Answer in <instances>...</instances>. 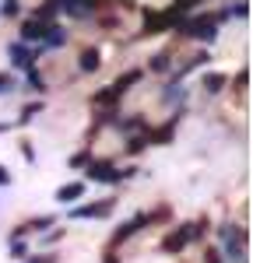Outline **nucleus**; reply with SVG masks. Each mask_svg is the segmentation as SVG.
Listing matches in <instances>:
<instances>
[{
	"label": "nucleus",
	"instance_id": "f257e3e1",
	"mask_svg": "<svg viewBox=\"0 0 253 263\" xmlns=\"http://www.w3.org/2000/svg\"><path fill=\"white\" fill-rule=\"evenodd\" d=\"M88 176H92V179H99V182H116V179H120V172H116L113 165H105V162L92 165V168H88Z\"/></svg>",
	"mask_w": 253,
	"mask_h": 263
},
{
	"label": "nucleus",
	"instance_id": "f03ea898",
	"mask_svg": "<svg viewBox=\"0 0 253 263\" xmlns=\"http://www.w3.org/2000/svg\"><path fill=\"white\" fill-rule=\"evenodd\" d=\"M190 239H193V228H183V232H172V235L166 239V249H169V253H172V249H183V246H187Z\"/></svg>",
	"mask_w": 253,
	"mask_h": 263
},
{
	"label": "nucleus",
	"instance_id": "7ed1b4c3",
	"mask_svg": "<svg viewBox=\"0 0 253 263\" xmlns=\"http://www.w3.org/2000/svg\"><path fill=\"white\" fill-rule=\"evenodd\" d=\"M109 214V203H92V207H78L74 218H105Z\"/></svg>",
	"mask_w": 253,
	"mask_h": 263
},
{
	"label": "nucleus",
	"instance_id": "20e7f679",
	"mask_svg": "<svg viewBox=\"0 0 253 263\" xmlns=\"http://www.w3.org/2000/svg\"><path fill=\"white\" fill-rule=\"evenodd\" d=\"M190 35H197V39H214V25H211V21H193V25H190Z\"/></svg>",
	"mask_w": 253,
	"mask_h": 263
},
{
	"label": "nucleus",
	"instance_id": "39448f33",
	"mask_svg": "<svg viewBox=\"0 0 253 263\" xmlns=\"http://www.w3.org/2000/svg\"><path fill=\"white\" fill-rule=\"evenodd\" d=\"M21 35H25V39H46V25H42V21H28V25L21 28Z\"/></svg>",
	"mask_w": 253,
	"mask_h": 263
},
{
	"label": "nucleus",
	"instance_id": "423d86ee",
	"mask_svg": "<svg viewBox=\"0 0 253 263\" xmlns=\"http://www.w3.org/2000/svg\"><path fill=\"white\" fill-rule=\"evenodd\" d=\"M81 193H84L81 182H70V186H63L60 193H57V200H74V197H81Z\"/></svg>",
	"mask_w": 253,
	"mask_h": 263
},
{
	"label": "nucleus",
	"instance_id": "0eeeda50",
	"mask_svg": "<svg viewBox=\"0 0 253 263\" xmlns=\"http://www.w3.org/2000/svg\"><path fill=\"white\" fill-rule=\"evenodd\" d=\"M141 224H144V214H141V218H134V221H127L123 228H120V232H116V242H120V239H127V235H134V232H137V228H141Z\"/></svg>",
	"mask_w": 253,
	"mask_h": 263
},
{
	"label": "nucleus",
	"instance_id": "6e6552de",
	"mask_svg": "<svg viewBox=\"0 0 253 263\" xmlns=\"http://www.w3.org/2000/svg\"><path fill=\"white\" fill-rule=\"evenodd\" d=\"M137 78H141V74H137V70H130V74H123V78H120V81L113 84V91H116V95H123V91H127V84H134V81H137Z\"/></svg>",
	"mask_w": 253,
	"mask_h": 263
},
{
	"label": "nucleus",
	"instance_id": "1a4fd4ad",
	"mask_svg": "<svg viewBox=\"0 0 253 263\" xmlns=\"http://www.w3.org/2000/svg\"><path fill=\"white\" fill-rule=\"evenodd\" d=\"M11 57H14V63H18V67H28V63H32V57L25 53V46H11Z\"/></svg>",
	"mask_w": 253,
	"mask_h": 263
},
{
	"label": "nucleus",
	"instance_id": "9d476101",
	"mask_svg": "<svg viewBox=\"0 0 253 263\" xmlns=\"http://www.w3.org/2000/svg\"><path fill=\"white\" fill-rule=\"evenodd\" d=\"M95 67H99V53H95V49H88V53L81 57V70H95Z\"/></svg>",
	"mask_w": 253,
	"mask_h": 263
},
{
	"label": "nucleus",
	"instance_id": "9b49d317",
	"mask_svg": "<svg viewBox=\"0 0 253 263\" xmlns=\"http://www.w3.org/2000/svg\"><path fill=\"white\" fill-rule=\"evenodd\" d=\"M204 84H208V91H218V88L225 84V78H222V74H211V78H208Z\"/></svg>",
	"mask_w": 253,
	"mask_h": 263
},
{
	"label": "nucleus",
	"instance_id": "f8f14e48",
	"mask_svg": "<svg viewBox=\"0 0 253 263\" xmlns=\"http://www.w3.org/2000/svg\"><path fill=\"white\" fill-rule=\"evenodd\" d=\"M4 14H18V0H7L4 4Z\"/></svg>",
	"mask_w": 253,
	"mask_h": 263
},
{
	"label": "nucleus",
	"instance_id": "ddd939ff",
	"mask_svg": "<svg viewBox=\"0 0 253 263\" xmlns=\"http://www.w3.org/2000/svg\"><path fill=\"white\" fill-rule=\"evenodd\" d=\"M7 88H14V84L7 81V78H0V91H7Z\"/></svg>",
	"mask_w": 253,
	"mask_h": 263
},
{
	"label": "nucleus",
	"instance_id": "4468645a",
	"mask_svg": "<svg viewBox=\"0 0 253 263\" xmlns=\"http://www.w3.org/2000/svg\"><path fill=\"white\" fill-rule=\"evenodd\" d=\"M28 263H53V256H42V260H28Z\"/></svg>",
	"mask_w": 253,
	"mask_h": 263
},
{
	"label": "nucleus",
	"instance_id": "2eb2a0df",
	"mask_svg": "<svg viewBox=\"0 0 253 263\" xmlns=\"http://www.w3.org/2000/svg\"><path fill=\"white\" fill-rule=\"evenodd\" d=\"M4 182H7V168H0V186H4Z\"/></svg>",
	"mask_w": 253,
	"mask_h": 263
}]
</instances>
